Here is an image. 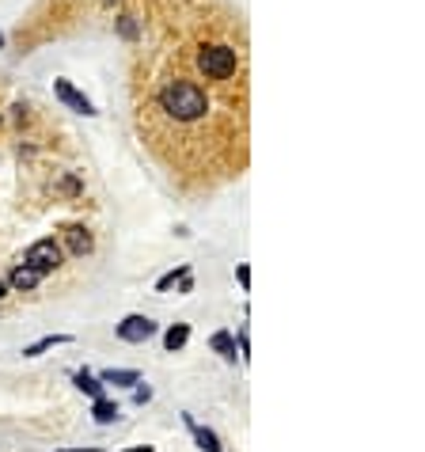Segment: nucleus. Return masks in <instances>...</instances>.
<instances>
[{
  "label": "nucleus",
  "instance_id": "obj_10",
  "mask_svg": "<svg viewBox=\"0 0 425 452\" xmlns=\"http://www.w3.org/2000/svg\"><path fill=\"white\" fill-rule=\"evenodd\" d=\"M209 346L224 357V361H235V338H232L228 331H216V335L209 338Z\"/></svg>",
  "mask_w": 425,
  "mask_h": 452
},
{
  "label": "nucleus",
  "instance_id": "obj_8",
  "mask_svg": "<svg viewBox=\"0 0 425 452\" xmlns=\"http://www.w3.org/2000/svg\"><path fill=\"white\" fill-rule=\"evenodd\" d=\"M65 342H72V335H46V338H39L34 346H27L23 357H39V354H46V350H53V346H65Z\"/></svg>",
  "mask_w": 425,
  "mask_h": 452
},
{
  "label": "nucleus",
  "instance_id": "obj_5",
  "mask_svg": "<svg viewBox=\"0 0 425 452\" xmlns=\"http://www.w3.org/2000/svg\"><path fill=\"white\" fill-rule=\"evenodd\" d=\"M53 91H58V99L65 103V107L80 110V115H96V107H91V99H88V96H80V91L72 88L69 80H53Z\"/></svg>",
  "mask_w": 425,
  "mask_h": 452
},
{
  "label": "nucleus",
  "instance_id": "obj_19",
  "mask_svg": "<svg viewBox=\"0 0 425 452\" xmlns=\"http://www.w3.org/2000/svg\"><path fill=\"white\" fill-rule=\"evenodd\" d=\"M61 191H65V194H80V183H77V179H65Z\"/></svg>",
  "mask_w": 425,
  "mask_h": 452
},
{
  "label": "nucleus",
  "instance_id": "obj_15",
  "mask_svg": "<svg viewBox=\"0 0 425 452\" xmlns=\"http://www.w3.org/2000/svg\"><path fill=\"white\" fill-rule=\"evenodd\" d=\"M186 270H190V266H175V270H171V274H164V278H159V285H156V289H159V293H167V289H171V285H175V281H178V278H183V274H186Z\"/></svg>",
  "mask_w": 425,
  "mask_h": 452
},
{
  "label": "nucleus",
  "instance_id": "obj_16",
  "mask_svg": "<svg viewBox=\"0 0 425 452\" xmlns=\"http://www.w3.org/2000/svg\"><path fill=\"white\" fill-rule=\"evenodd\" d=\"M235 278H240L243 289H251V266H235Z\"/></svg>",
  "mask_w": 425,
  "mask_h": 452
},
{
  "label": "nucleus",
  "instance_id": "obj_23",
  "mask_svg": "<svg viewBox=\"0 0 425 452\" xmlns=\"http://www.w3.org/2000/svg\"><path fill=\"white\" fill-rule=\"evenodd\" d=\"M0 46H4V34H0Z\"/></svg>",
  "mask_w": 425,
  "mask_h": 452
},
{
  "label": "nucleus",
  "instance_id": "obj_9",
  "mask_svg": "<svg viewBox=\"0 0 425 452\" xmlns=\"http://www.w3.org/2000/svg\"><path fill=\"white\" fill-rule=\"evenodd\" d=\"M39 281H42V274H39L34 266H27V262L12 270V285H15V289H34Z\"/></svg>",
  "mask_w": 425,
  "mask_h": 452
},
{
  "label": "nucleus",
  "instance_id": "obj_20",
  "mask_svg": "<svg viewBox=\"0 0 425 452\" xmlns=\"http://www.w3.org/2000/svg\"><path fill=\"white\" fill-rule=\"evenodd\" d=\"M61 452H99V448H61Z\"/></svg>",
  "mask_w": 425,
  "mask_h": 452
},
{
  "label": "nucleus",
  "instance_id": "obj_6",
  "mask_svg": "<svg viewBox=\"0 0 425 452\" xmlns=\"http://www.w3.org/2000/svg\"><path fill=\"white\" fill-rule=\"evenodd\" d=\"M65 240H69V251H72V255H88V251H91V232L80 228V224H72V228L65 232Z\"/></svg>",
  "mask_w": 425,
  "mask_h": 452
},
{
  "label": "nucleus",
  "instance_id": "obj_12",
  "mask_svg": "<svg viewBox=\"0 0 425 452\" xmlns=\"http://www.w3.org/2000/svg\"><path fill=\"white\" fill-rule=\"evenodd\" d=\"M91 414H96V422H103V426H110V422L118 418V403H110V399H96V407H91Z\"/></svg>",
  "mask_w": 425,
  "mask_h": 452
},
{
  "label": "nucleus",
  "instance_id": "obj_21",
  "mask_svg": "<svg viewBox=\"0 0 425 452\" xmlns=\"http://www.w3.org/2000/svg\"><path fill=\"white\" fill-rule=\"evenodd\" d=\"M126 452H152V448H148V445H140V448H126Z\"/></svg>",
  "mask_w": 425,
  "mask_h": 452
},
{
  "label": "nucleus",
  "instance_id": "obj_17",
  "mask_svg": "<svg viewBox=\"0 0 425 452\" xmlns=\"http://www.w3.org/2000/svg\"><path fill=\"white\" fill-rule=\"evenodd\" d=\"M190 289H194V281H190V270H186V274L178 278V293H190Z\"/></svg>",
  "mask_w": 425,
  "mask_h": 452
},
{
  "label": "nucleus",
  "instance_id": "obj_22",
  "mask_svg": "<svg viewBox=\"0 0 425 452\" xmlns=\"http://www.w3.org/2000/svg\"><path fill=\"white\" fill-rule=\"evenodd\" d=\"M0 297H4V281H0Z\"/></svg>",
  "mask_w": 425,
  "mask_h": 452
},
{
  "label": "nucleus",
  "instance_id": "obj_3",
  "mask_svg": "<svg viewBox=\"0 0 425 452\" xmlns=\"http://www.w3.org/2000/svg\"><path fill=\"white\" fill-rule=\"evenodd\" d=\"M27 266H34L39 274H50V270H58V262H61V247L53 240H39V243H31L27 247Z\"/></svg>",
  "mask_w": 425,
  "mask_h": 452
},
{
  "label": "nucleus",
  "instance_id": "obj_14",
  "mask_svg": "<svg viewBox=\"0 0 425 452\" xmlns=\"http://www.w3.org/2000/svg\"><path fill=\"white\" fill-rule=\"evenodd\" d=\"M77 388L88 392L91 399H99V395H103V380H99V376H91V373H77Z\"/></svg>",
  "mask_w": 425,
  "mask_h": 452
},
{
  "label": "nucleus",
  "instance_id": "obj_4",
  "mask_svg": "<svg viewBox=\"0 0 425 452\" xmlns=\"http://www.w3.org/2000/svg\"><path fill=\"white\" fill-rule=\"evenodd\" d=\"M156 335V323L148 316H126L118 323V338L122 342H148Z\"/></svg>",
  "mask_w": 425,
  "mask_h": 452
},
{
  "label": "nucleus",
  "instance_id": "obj_7",
  "mask_svg": "<svg viewBox=\"0 0 425 452\" xmlns=\"http://www.w3.org/2000/svg\"><path fill=\"white\" fill-rule=\"evenodd\" d=\"M99 380L103 384H118V388H129V384H140V373L137 369H107Z\"/></svg>",
  "mask_w": 425,
  "mask_h": 452
},
{
  "label": "nucleus",
  "instance_id": "obj_13",
  "mask_svg": "<svg viewBox=\"0 0 425 452\" xmlns=\"http://www.w3.org/2000/svg\"><path fill=\"white\" fill-rule=\"evenodd\" d=\"M190 426H194V418H190ZM194 437H197V448H202V452H221V441H216V433H213V430L194 426Z\"/></svg>",
  "mask_w": 425,
  "mask_h": 452
},
{
  "label": "nucleus",
  "instance_id": "obj_11",
  "mask_svg": "<svg viewBox=\"0 0 425 452\" xmlns=\"http://www.w3.org/2000/svg\"><path fill=\"white\" fill-rule=\"evenodd\" d=\"M186 338H190V327H186V323H175V327H167L164 346L175 354V350H183V346H186Z\"/></svg>",
  "mask_w": 425,
  "mask_h": 452
},
{
  "label": "nucleus",
  "instance_id": "obj_18",
  "mask_svg": "<svg viewBox=\"0 0 425 452\" xmlns=\"http://www.w3.org/2000/svg\"><path fill=\"white\" fill-rule=\"evenodd\" d=\"M133 399H137V403H148V399H152V388H148V384H145V388H137Z\"/></svg>",
  "mask_w": 425,
  "mask_h": 452
},
{
  "label": "nucleus",
  "instance_id": "obj_1",
  "mask_svg": "<svg viewBox=\"0 0 425 452\" xmlns=\"http://www.w3.org/2000/svg\"><path fill=\"white\" fill-rule=\"evenodd\" d=\"M159 110H167L175 122H197L209 110V99L194 80H167L159 88Z\"/></svg>",
  "mask_w": 425,
  "mask_h": 452
},
{
  "label": "nucleus",
  "instance_id": "obj_2",
  "mask_svg": "<svg viewBox=\"0 0 425 452\" xmlns=\"http://www.w3.org/2000/svg\"><path fill=\"white\" fill-rule=\"evenodd\" d=\"M240 69V50L228 42H205L197 50V72L205 80H232Z\"/></svg>",
  "mask_w": 425,
  "mask_h": 452
}]
</instances>
